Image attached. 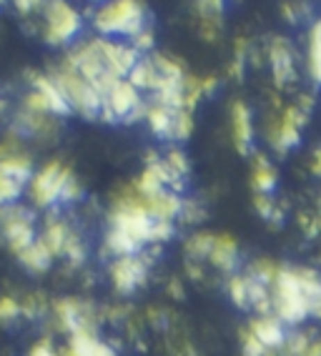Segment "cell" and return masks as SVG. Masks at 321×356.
<instances>
[{
    "instance_id": "obj_46",
    "label": "cell",
    "mask_w": 321,
    "mask_h": 356,
    "mask_svg": "<svg viewBox=\"0 0 321 356\" xmlns=\"http://www.w3.org/2000/svg\"><path fill=\"white\" fill-rule=\"evenodd\" d=\"M311 168H314V173H319V176H321V148L314 153V161H311Z\"/></svg>"
},
{
    "instance_id": "obj_15",
    "label": "cell",
    "mask_w": 321,
    "mask_h": 356,
    "mask_svg": "<svg viewBox=\"0 0 321 356\" xmlns=\"http://www.w3.org/2000/svg\"><path fill=\"white\" fill-rule=\"evenodd\" d=\"M231 131L238 153H249L251 143H254V123H251L249 106L244 101H233L231 106Z\"/></svg>"
},
{
    "instance_id": "obj_32",
    "label": "cell",
    "mask_w": 321,
    "mask_h": 356,
    "mask_svg": "<svg viewBox=\"0 0 321 356\" xmlns=\"http://www.w3.org/2000/svg\"><path fill=\"white\" fill-rule=\"evenodd\" d=\"M254 206H256V211L263 218H269V221H281V209L277 206V201H274L271 193H256V196H254Z\"/></svg>"
},
{
    "instance_id": "obj_25",
    "label": "cell",
    "mask_w": 321,
    "mask_h": 356,
    "mask_svg": "<svg viewBox=\"0 0 321 356\" xmlns=\"http://www.w3.org/2000/svg\"><path fill=\"white\" fill-rule=\"evenodd\" d=\"M226 291H229V299L233 301V306L238 309H251V301H249V276L246 274H238L233 271L226 281Z\"/></svg>"
},
{
    "instance_id": "obj_1",
    "label": "cell",
    "mask_w": 321,
    "mask_h": 356,
    "mask_svg": "<svg viewBox=\"0 0 321 356\" xmlns=\"http://www.w3.org/2000/svg\"><path fill=\"white\" fill-rule=\"evenodd\" d=\"M271 314L286 326H299L321 299V274L308 266H279L271 281Z\"/></svg>"
},
{
    "instance_id": "obj_29",
    "label": "cell",
    "mask_w": 321,
    "mask_h": 356,
    "mask_svg": "<svg viewBox=\"0 0 321 356\" xmlns=\"http://www.w3.org/2000/svg\"><path fill=\"white\" fill-rule=\"evenodd\" d=\"M279 266H281V264H274L271 259H256L249 266L246 274L254 276V279L261 281V284H266V286H271V281L277 279V274H279Z\"/></svg>"
},
{
    "instance_id": "obj_14",
    "label": "cell",
    "mask_w": 321,
    "mask_h": 356,
    "mask_svg": "<svg viewBox=\"0 0 321 356\" xmlns=\"http://www.w3.org/2000/svg\"><path fill=\"white\" fill-rule=\"evenodd\" d=\"M208 261L213 266L226 271L231 276L238 266V243L233 241V236L229 234H213V246L211 254H208Z\"/></svg>"
},
{
    "instance_id": "obj_31",
    "label": "cell",
    "mask_w": 321,
    "mask_h": 356,
    "mask_svg": "<svg viewBox=\"0 0 321 356\" xmlns=\"http://www.w3.org/2000/svg\"><path fill=\"white\" fill-rule=\"evenodd\" d=\"M193 134V115L191 111L179 108L174 115V131H171V140H186Z\"/></svg>"
},
{
    "instance_id": "obj_35",
    "label": "cell",
    "mask_w": 321,
    "mask_h": 356,
    "mask_svg": "<svg viewBox=\"0 0 321 356\" xmlns=\"http://www.w3.org/2000/svg\"><path fill=\"white\" fill-rule=\"evenodd\" d=\"M241 351H244V356H266L269 354V349H266L249 329L241 334Z\"/></svg>"
},
{
    "instance_id": "obj_17",
    "label": "cell",
    "mask_w": 321,
    "mask_h": 356,
    "mask_svg": "<svg viewBox=\"0 0 321 356\" xmlns=\"http://www.w3.org/2000/svg\"><path fill=\"white\" fill-rule=\"evenodd\" d=\"M31 81H33V90H38L40 96H43L45 106H48V113H51V115H68V113H71V108H68V103H65L63 93H60L58 86L53 83L51 76L35 73Z\"/></svg>"
},
{
    "instance_id": "obj_28",
    "label": "cell",
    "mask_w": 321,
    "mask_h": 356,
    "mask_svg": "<svg viewBox=\"0 0 321 356\" xmlns=\"http://www.w3.org/2000/svg\"><path fill=\"white\" fill-rule=\"evenodd\" d=\"M60 256H65L71 266H81V264H83L85 256H88V248H85V241L81 238V234L71 231V236H68V241H65L63 254H60Z\"/></svg>"
},
{
    "instance_id": "obj_34",
    "label": "cell",
    "mask_w": 321,
    "mask_h": 356,
    "mask_svg": "<svg viewBox=\"0 0 321 356\" xmlns=\"http://www.w3.org/2000/svg\"><path fill=\"white\" fill-rule=\"evenodd\" d=\"M196 8H199L201 20H219L224 15V0H196Z\"/></svg>"
},
{
    "instance_id": "obj_50",
    "label": "cell",
    "mask_w": 321,
    "mask_h": 356,
    "mask_svg": "<svg viewBox=\"0 0 321 356\" xmlns=\"http://www.w3.org/2000/svg\"><path fill=\"white\" fill-rule=\"evenodd\" d=\"M0 3H3V0H0Z\"/></svg>"
},
{
    "instance_id": "obj_18",
    "label": "cell",
    "mask_w": 321,
    "mask_h": 356,
    "mask_svg": "<svg viewBox=\"0 0 321 356\" xmlns=\"http://www.w3.org/2000/svg\"><path fill=\"white\" fill-rule=\"evenodd\" d=\"M71 226L63 221L60 216H48L45 218V226H43V231L38 234V238L43 241V246L51 251L53 256H60L63 254V246H65V241H68V236H71Z\"/></svg>"
},
{
    "instance_id": "obj_42",
    "label": "cell",
    "mask_w": 321,
    "mask_h": 356,
    "mask_svg": "<svg viewBox=\"0 0 321 356\" xmlns=\"http://www.w3.org/2000/svg\"><path fill=\"white\" fill-rule=\"evenodd\" d=\"M28 356H58V349L51 343V339H40L28 349Z\"/></svg>"
},
{
    "instance_id": "obj_36",
    "label": "cell",
    "mask_w": 321,
    "mask_h": 356,
    "mask_svg": "<svg viewBox=\"0 0 321 356\" xmlns=\"http://www.w3.org/2000/svg\"><path fill=\"white\" fill-rule=\"evenodd\" d=\"M20 316V301L13 296H0V321L3 324H10Z\"/></svg>"
},
{
    "instance_id": "obj_24",
    "label": "cell",
    "mask_w": 321,
    "mask_h": 356,
    "mask_svg": "<svg viewBox=\"0 0 321 356\" xmlns=\"http://www.w3.org/2000/svg\"><path fill=\"white\" fill-rule=\"evenodd\" d=\"M251 181H254V188H256L258 193H271L274 188H277V168L269 163V159L266 156H261L258 153L256 161H254V176H251Z\"/></svg>"
},
{
    "instance_id": "obj_22",
    "label": "cell",
    "mask_w": 321,
    "mask_h": 356,
    "mask_svg": "<svg viewBox=\"0 0 321 356\" xmlns=\"http://www.w3.org/2000/svg\"><path fill=\"white\" fill-rule=\"evenodd\" d=\"M174 108H166L160 103H151L146 108V123L148 128L154 131V136L158 138H171V131H174Z\"/></svg>"
},
{
    "instance_id": "obj_9",
    "label": "cell",
    "mask_w": 321,
    "mask_h": 356,
    "mask_svg": "<svg viewBox=\"0 0 321 356\" xmlns=\"http://www.w3.org/2000/svg\"><path fill=\"white\" fill-rule=\"evenodd\" d=\"M98 48V56H101L103 65L113 78H126L131 73L135 63H138V53L131 48V43L126 40H113V38H93Z\"/></svg>"
},
{
    "instance_id": "obj_44",
    "label": "cell",
    "mask_w": 321,
    "mask_h": 356,
    "mask_svg": "<svg viewBox=\"0 0 321 356\" xmlns=\"http://www.w3.org/2000/svg\"><path fill=\"white\" fill-rule=\"evenodd\" d=\"M13 3L20 13H28V10H33V8H38L43 0H13Z\"/></svg>"
},
{
    "instance_id": "obj_19",
    "label": "cell",
    "mask_w": 321,
    "mask_h": 356,
    "mask_svg": "<svg viewBox=\"0 0 321 356\" xmlns=\"http://www.w3.org/2000/svg\"><path fill=\"white\" fill-rule=\"evenodd\" d=\"M56 131L53 115L33 113V111H20L15 118V134L18 136H51Z\"/></svg>"
},
{
    "instance_id": "obj_39",
    "label": "cell",
    "mask_w": 321,
    "mask_h": 356,
    "mask_svg": "<svg viewBox=\"0 0 321 356\" xmlns=\"http://www.w3.org/2000/svg\"><path fill=\"white\" fill-rule=\"evenodd\" d=\"M81 196H83L81 181H78L76 176H71L68 181H65V186H63V193H60V204H73V201H78Z\"/></svg>"
},
{
    "instance_id": "obj_16",
    "label": "cell",
    "mask_w": 321,
    "mask_h": 356,
    "mask_svg": "<svg viewBox=\"0 0 321 356\" xmlns=\"http://www.w3.org/2000/svg\"><path fill=\"white\" fill-rule=\"evenodd\" d=\"M68 346L76 351V356H116V349L103 341L96 334V329H83L71 334Z\"/></svg>"
},
{
    "instance_id": "obj_6",
    "label": "cell",
    "mask_w": 321,
    "mask_h": 356,
    "mask_svg": "<svg viewBox=\"0 0 321 356\" xmlns=\"http://www.w3.org/2000/svg\"><path fill=\"white\" fill-rule=\"evenodd\" d=\"M45 43L65 45L81 33V13L65 0H51L45 6Z\"/></svg>"
},
{
    "instance_id": "obj_5",
    "label": "cell",
    "mask_w": 321,
    "mask_h": 356,
    "mask_svg": "<svg viewBox=\"0 0 321 356\" xmlns=\"http://www.w3.org/2000/svg\"><path fill=\"white\" fill-rule=\"evenodd\" d=\"M0 238L6 241V246L20 254L23 248L31 246L38 234H35V216L31 213V209L18 204L0 206Z\"/></svg>"
},
{
    "instance_id": "obj_7",
    "label": "cell",
    "mask_w": 321,
    "mask_h": 356,
    "mask_svg": "<svg viewBox=\"0 0 321 356\" xmlns=\"http://www.w3.org/2000/svg\"><path fill=\"white\" fill-rule=\"evenodd\" d=\"M148 271H151V261L143 254H131V256H116L113 264L108 266L110 284L118 293H133L146 284Z\"/></svg>"
},
{
    "instance_id": "obj_40",
    "label": "cell",
    "mask_w": 321,
    "mask_h": 356,
    "mask_svg": "<svg viewBox=\"0 0 321 356\" xmlns=\"http://www.w3.org/2000/svg\"><path fill=\"white\" fill-rule=\"evenodd\" d=\"M244 63H246V40H236V53H233V63H231V76L241 78L244 76Z\"/></svg>"
},
{
    "instance_id": "obj_8",
    "label": "cell",
    "mask_w": 321,
    "mask_h": 356,
    "mask_svg": "<svg viewBox=\"0 0 321 356\" xmlns=\"http://www.w3.org/2000/svg\"><path fill=\"white\" fill-rule=\"evenodd\" d=\"M101 98H103V106L98 118L106 123H126V118L143 103L141 93L126 78H118Z\"/></svg>"
},
{
    "instance_id": "obj_21",
    "label": "cell",
    "mask_w": 321,
    "mask_h": 356,
    "mask_svg": "<svg viewBox=\"0 0 321 356\" xmlns=\"http://www.w3.org/2000/svg\"><path fill=\"white\" fill-rule=\"evenodd\" d=\"M15 256H18L20 264H23L28 271H33V274H43V271H48V268H51V264H53V259H56V256H53L51 251L43 246V241H40V238H35L31 246L23 248V251H20V254H15Z\"/></svg>"
},
{
    "instance_id": "obj_26",
    "label": "cell",
    "mask_w": 321,
    "mask_h": 356,
    "mask_svg": "<svg viewBox=\"0 0 321 356\" xmlns=\"http://www.w3.org/2000/svg\"><path fill=\"white\" fill-rule=\"evenodd\" d=\"M308 73L321 86V20L308 33Z\"/></svg>"
},
{
    "instance_id": "obj_43",
    "label": "cell",
    "mask_w": 321,
    "mask_h": 356,
    "mask_svg": "<svg viewBox=\"0 0 321 356\" xmlns=\"http://www.w3.org/2000/svg\"><path fill=\"white\" fill-rule=\"evenodd\" d=\"M302 356H321V337H316V331H308Z\"/></svg>"
},
{
    "instance_id": "obj_12",
    "label": "cell",
    "mask_w": 321,
    "mask_h": 356,
    "mask_svg": "<svg viewBox=\"0 0 321 356\" xmlns=\"http://www.w3.org/2000/svg\"><path fill=\"white\" fill-rule=\"evenodd\" d=\"M249 331L269 351L281 349L283 341H286V334H289V331H286V324H283V321H279L274 314H256V316L251 318Z\"/></svg>"
},
{
    "instance_id": "obj_45",
    "label": "cell",
    "mask_w": 321,
    "mask_h": 356,
    "mask_svg": "<svg viewBox=\"0 0 321 356\" xmlns=\"http://www.w3.org/2000/svg\"><path fill=\"white\" fill-rule=\"evenodd\" d=\"M201 83H204V96H211L213 93V88L219 86V81L213 76H206V78H201Z\"/></svg>"
},
{
    "instance_id": "obj_37",
    "label": "cell",
    "mask_w": 321,
    "mask_h": 356,
    "mask_svg": "<svg viewBox=\"0 0 321 356\" xmlns=\"http://www.w3.org/2000/svg\"><path fill=\"white\" fill-rule=\"evenodd\" d=\"M129 43L138 56H141V53L154 51V31H151V28H143V31L135 33L133 38H129Z\"/></svg>"
},
{
    "instance_id": "obj_38",
    "label": "cell",
    "mask_w": 321,
    "mask_h": 356,
    "mask_svg": "<svg viewBox=\"0 0 321 356\" xmlns=\"http://www.w3.org/2000/svg\"><path fill=\"white\" fill-rule=\"evenodd\" d=\"M174 221H154L151 226V243H166L174 236Z\"/></svg>"
},
{
    "instance_id": "obj_48",
    "label": "cell",
    "mask_w": 321,
    "mask_h": 356,
    "mask_svg": "<svg viewBox=\"0 0 321 356\" xmlns=\"http://www.w3.org/2000/svg\"><path fill=\"white\" fill-rule=\"evenodd\" d=\"M311 314H314V316H316V318H321V299H319V301H316V306H314V312H311Z\"/></svg>"
},
{
    "instance_id": "obj_3",
    "label": "cell",
    "mask_w": 321,
    "mask_h": 356,
    "mask_svg": "<svg viewBox=\"0 0 321 356\" xmlns=\"http://www.w3.org/2000/svg\"><path fill=\"white\" fill-rule=\"evenodd\" d=\"M53 83L58 86V90L63 93L65 103H68V108L71 113L76 111L78 115H83L85 121H93L101 115V106H103V98L88 81H85L78 70L68 68V65H60L51 73Z\"/></svg>"
},
{
    "instance_id": "obj_13",
    "label": "cell",
    "mask_w": 321,
    "mask_h": 356,
    "mask_svg": "<svg viewBox=\"0 0 321 356\" xmlns=\"http://www.w3.org/2000/svg\"><path fill=\"white\" fill-rule=\"evenodd\" d=\"M269 60H271V70H274V81L277 86H286L296 78V68H294V53H291V45L283 38H274L269 48Z\"/></svg>"
},
{
    "instance_id": "obj_4",
    "label": "cell",
    "mask_w": 321,
    "mask_h": 356,
    "mask_svg": "<svg viewBox=\"0 0 321 356\" xmlns=\"http://www.w3.org/2000/svg\"><path fill=\"white\" fill-rule=\"evenodd\" d=\"M71 176H73V171L68 165L60 163V161H48L45 165H40L38 171L31 176V181L26 184L33 206H38V209H53V206H58L63 186Z\"/></svg>"
},
{
    "instance_id": "obj_10",
    "label": "cell",
    "mask_w": 321,
    "mask_h": 356,
    "mask_svg": "<svg viewBox=\"0 0 321 356\" xmlns=\"http://www.w3.org/2000/svg\"><path fill=\"white\" fill-rule=\"evenodd\" d=\"M306 123V113L291 106L281 113L274 126L269 131V143L277 148L279 153H286L289 148H294L299 140H302V126Z\"/></svg>"
},
{
    "instance_id": "obj_2",
    "label": "cell",
    "mask_w": 321,
    "mask_h": 356,
    "mask_svg": "<svg viewBox=\"0 0 321 356\" xmlns=\"http://www.w3.org/2000/svg\"><path fill=\"white\" fill-rule=\"evenodd\" d=\"M93 28L101 38H133L135 33L146 28V6L143 0H106L93 13Z\"/></svg>"
},
{
    "instance_id": "obj_41",
    "label": "cell",
    "mask_w": 321,
    "mask_h": 356,
    "mask_svg": "<svg viewBox=\"0 0 321 356\" xmlns=\"http://www.w3.org/2000/svg\"><path fill=\"white\" fill-rule=\"evenodd\" d=\"M204 209H201L199 204H191V201H183V209H181V221L183 223H199L204 221Z\"/></svg>"
},
{
    "instance_id": "obj_27",
    "label": "cell",
    "mask_w": 321,
    "mask_h": 356,
    "mask_svg": "<svg viewBox=\"0 0 321 356\" xmlns=\"http://www.w3.org/2000/svg\"><path fill=\"white\" fill-rule=\"evenodd\" d=\"M213 246V234L208 231H199V234H191L186 238V254L193 259H208Z\"/></svg>"
},
{
    "instance_id": "obj_23",
    "label": "cell",
    "mask_w": 321,
    "mask_h": 356,
    "mask_svg": "<svg viewBox=\"0 0 321 356\" xmlns=\"http://www.w3.org/2000/svg\"><path fill=\"white\" fill-rule=\"evenodd\" d=\"M0 173L15 178L20 184H28L33 176V161L23 151H18L13 156H8V159H0Z\"/></svg>"
},
{
    "instance_id": "obj_11",
    "label": "cell",
    "mask_w": 321,
    "mask_h": 356,
    "mask_svg": "<svg viewBox=\"0 0 321 356\" xmlns=\"http://www.w3.org/2000/svg\"><path fill=\"white\" fill-rule=\"evenodd\" d=\"M53 316L65 334H76L83 329H96L93 326V306H88L81 299H63L56 304Z\"/></svg>"
},
{
    "instance_id": "obj_33",
    "label": "cell",
    "mask_w": 321,
    "mask_h": 356,
    "mask_svg": "<svg viewBox=\"0 0 321 356\" xmlns=\"http://www.w3.org/2000/svg\"><path fill=\"white\" fill-rule=\"evenodd\" d=\"M163 163H166V168L174 173L176 178H186L188 176V159H186V153L181 151V148H171V151L166 153Z\"/></svg>"
},
{
    "instance_id": "obj_49",
    "label": "cell",
    "mask_w": 321,
    "mask_h": 356,
    "mask_svg": "<svg viewBox=\"0 0 321 356\" xmlns=\"http://www.w3.org/2000/svg\"><path fill=\"white\" fill-rule=\"evenodd\" d=\"M266 356H277V354H274V351H269V354H266Z\"/></svg>"
},
{
    "instance_id": "obj_20",
    "label": "cell",
    "mask_w": 321,
    "mask_h": 356,
    "mask_svg": "<svg viewBox=\"0 0 321 356\" xmlns=\"http://www.w3.org/2000/svg\"><path fill=\"white\" fill-rule=\"evenodd\" d=\"M126 81H129L135 90H151V93H156V88L160 86V73L156 70L151 58H138V63L131 68Z\"/></svg>"
},
{
    "instance_id": "obj_30",
    "label": "cell",
    "mask_w": 321,
    "mask_h": 356,
    "mask_svg": "<svg viewBox=\"0 0 321 356\" xmlns=\"http://www.w3.org/2000/svg\"><path fill=\"white\" fill-rule=\"evenodd\" d=\"M23 188H26V184H20V181H15V178L0 173V206L15 204V201L20 198V193H23Z\"/></svg>"
},
{
    "instance_id": "obj_47",
    "label": "cell",
    "mask_w": 321,
    "mask_h": 356,
    "mask_svg": "<svg viewBox=\"0 0 321 356\" xmlns=\"http://www.w3.org/2000/svg\"><path fill=\"white\" fill-rule=\"evenodd\" d=\"M283 15H286V20H289V23H294V20H296V15L291 13V6H283Z\"/></svg>"
}]
</instances>
